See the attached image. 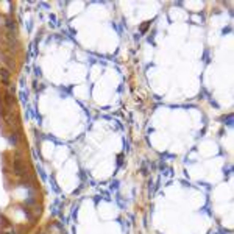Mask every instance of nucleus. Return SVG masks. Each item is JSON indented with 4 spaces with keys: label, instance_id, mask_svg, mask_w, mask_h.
Returning a JSON list of instances; mask_svg holds the SVG:
<instances>
[{
    "label": "nucleus",
    "instance_id": "nucleus-2",
    "mask_svg": "<svg viewBox=\"0 0 234 234\" xmlns=\"http://www.w3.org/2000/svg\"><path fill=\"white\" fill-rule=\"evenodd\" d=\"M6 27H8L10 30H14V22H13L11 19H8V21H6Z\"/></svg>",
    "mask_w": 234,
    "mask_h": 234
},
{
    "label": "nucleus",
    "instance_id": "nucleus-1",
    "mask_svg": "<svg viewBox=\"0 0 234 234\" xmlns=\"http://www.w3.org/2000/svg\"><path fill=\"white\" fill-rule=\"evenodd\" d=\"M0 78H2V81L5 84H10V74H8V70H5V69L0 70Z\"/></svg>",
    "mask_w": 234,
    "mask_h": 234
}]
</instances>
